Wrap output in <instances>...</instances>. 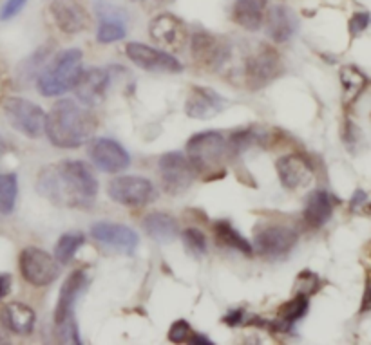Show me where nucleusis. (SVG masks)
Segmentation results:
<instances>
[{
	"label": "nucleus",
	"instance_id": "nucleus-1",
	"mask_svg": "<svg viewBox=\"0 0 371 345\" xmlns=\"http://www.w3.org/2000/svg\"><path fill=\"white\" fill-rule=\"evenodd\" d=\"M37 190L53 205L85 208L93 205L98 194V181L84 161L66 159L60 163L47 165L38 174Z\"/></svg>",
	"mask_w": 371,
	"mask_h": 345
},
{
	"label": "nucleus",
	"instance_id": "nucleus-2",
	"mask_svg": "<svg viewBox=\"0 0 371 345\" xmlns=\"http://www.w3.org/2000/svg\"><path fill=\"white\" fill-rule=\"evenodd\" d=\"M96 116L73 100H60L47 114L46 134L58 149H78L96 132Z\"/></svg>",
	"mask_w": 371,
	"mask_h": 345
},
{
	"label": "nucleus",
	"instance_id": "nucleus-3",
	"mask_svg": "<svg viewBox=\"0 0 371 345\" xmlns=\"http://www.w3.org/2000/svg\"><path fill=\"white\" fill-rule=\"evenodd\" d=\"M82 55L80 49H66L51 58L49 66L44 67L37 76L38 93L46 98H55L67 91L75 89L76 82L80 78L82 71Z\"/></svg>",
	"mask_w": 371,
	"mask_h": 345
},
{
	"label": "nucleus",
	"instance_id": "nucleus-4",
	"mask_svg": "<svg viewBox=\"0 0 371 345\" xmlns=\"http://www.w3.org/2000/svg\"><path fill=\"white\" fill-rule=\"evenodd\" d=\"M89 284V277L85 270L73 271L64 282L58 297L57 309H55V329L60 342L66 344H82L78 324H76L75 304L80 299L85 288Z\"/></svg>",
	"mask_w": 371,
	"mask_h": 345
},
{
	"label": "nucleus",
	"instance_id": "nucleus-5",
	"mask_svg": "<svg viewBox=\"0 0 371 345\" xmlns=\"http://www.w3.org/2000/svg\"><path fill=\"white\" fill-rule=\"evenodd\" d=\"M226 156V140L219 132L207 131L194 134L187 143V158L196 174L214 176L223 167Z\"/></svg>",
	"mask_w": 371,
	"mask_h": 345
},
{
	"label": "nucleus",
	"instance_id": "nucleus-6",
	"mask_svg": "<svg viewBox=\"0 0 371 345\" xmlns=\"http://www.w3.org/2000/svg\"><path fill=\"white\" fill-rule=\"evenodd\" d=\"M4 112L15 131L26 138L37 140L46 134L47 114L37 103L24 98H8L4 102Z\"/></svg>",
	"mask_w": 371,
	"mask_h": 345
},
{
	"label": "nucleus",
	"instance_id": "nucleus-7",
	"mask_svg": "<svg viewBox=\"0 0 371 345\" xmlns=\"http://www.w3.org/2000/svg\"><path fill=\"white\" fill-rule=\"evenodd\" d=\"M19 266L24 280H28L29 284L37 286V288L49 286L60 275V262L47 252L35 246L26 248L20 253Z\"/></svg>",
	"mask_w": 371,
	"mask_h": 345
},
{
	"label": "nucleus",
	"instance_id": "nucleus-8",
	"mask_svg": "<svg viewBox=\"0 0 371 345\" xmlns=\"http://www.w3.org/2000/svg\"><path fill=\"white\" fill-rule=\"evenodd\" d=\"M109 197L116 201L118 205L131 206H145L156 199V188L149 179L138 178V176H120L109 181Z\"/></svg>",
	"mask_w": 371,
	"mask_h": 345
},
{
	"label": "nucleus",
	"instance_id": "nucleus-9",
	"mask_svg": "<svg viewBox=\"0 0 371 345\" xmlns=\"http://www.w3.org/2000/svg\"><path fill=\"white\" fill-rule=\"evenodd\" d=\"M160 176L163 188L167 194L179 196L185 194L188 188L192 187L194 179H196V170L190 165L187 156L181 152H169L160 158Z\"/></svg>",
	"mask_w": 371,
	"mask_h": 345
},
{
	"label": "nucleus",
	"instance_id": "nucleus-10",
	"mask_svg": "<svg viewBox=\"0 0 371 345\" xmlns=\"http://www.w3.org/2000/svg\"><path fill=\"white\" fill-rule=\"evenodd\" d=\"M282 73L281 56L272 47H259L244 64V75L250 89H261Z\"/></svg>",
	"mask_w": 371,
	"mask_h": 345
},
{
	"label": "nucleus",
	"instance_id": "nucleus-11",
	"mask_svg": "<svg viewBox=\"0 0 371 345\" xmlns=\"http://www.w3.org/2000/svg\"><path fill=\"white\" fill-rule=\"evenodd\" d=\"M125 55L134 66L149 71V73H170V75H174V73H181V69H183L181 62L176 60L170 53L145 46V44H127Z\"/></svg>",
	"mask_w": 371,
	"mask_h": 345
},
{
	"label": "nucleus",
	"instance_id": "nucleus-12",
	"mask_svg": "<svg viewBox=\"0 0 371 345\" xmlns=\"http://www.w3.org/2000/svg\"><path fill=\"white\" fill-rule=\"evenodd\" d=\"M91 235L104 246L111 248L118 253H123V255H132L140 243V237L134 230L125 224L107 223V221L94 223L91 226Z\"/></svg>",
	"mask_w": 371,
	"mask_h": 345
},
{
	"label": "nucleus",
	"instance_id": "nucleus-13",
	"mask_svg": "<svg viewBox=\"0 0 371 345\" xmlns=\"http://www.w3.org/2000/svg\"><path fill=\"white\" fill-rule=\"evenodd\" d=\"M297 244V234L288 226L270 224L255 232L254 250L263 257H282Z\"/></svg>",
	"mask_w": 371,
	"mask_h": 345
},
{
	"label": "nucleus",
	"instance_id": "nucleus-14",
	"mask_svg": "<svg viewBox=\"0 0 371 345\" xmlns=\"http://www.w3.org/2000/svg\"><path fill=\"white\" fill-rule=\"evenodd\" d=\"M190 51L196 64L208 69H219L230 56V46L216 35L197 31L190 42Z\"/></svg>",
	"mask_w": 371,
	"mask_h": 345
},
{
	"label": "nucleus",
	"instance_id": "nucleus-15",
	"mask_svg": "<svg viewBox=\"0 0 371 345\" xmlns=\"http://www.w3.org/2000/svg\"><path fill=\"white\" fill-rule=\"evenodd\" d=\"M89 158L94 167L107 174L123 172L131 163L127 150L118 141L109 140V138H98L91 143Z\"/></svg>",
	"mask_w": 371,
	"mask_h": 345
},
{
	"label": "nucleus",
	"instance_id": "nucleus-16",
	"mask_svg": "<svg viewBox=\"0 0 371 345\" xmlns=\"http://www.w3.org/2000/svg\"><path fill=\"white\" fill-rule=\"evenodd\" d=\"M51 15L60 31L67 35L82 33L91 26L89 13L80 0H53Z\"/></svg>",
	"mask_w": 371,
	"mask_h": 345
},
{
	"label": "nucleus",
	"instance_id": "nucleus-17",
	"mask_svg": "<svg viewBox=\"0 0 371 345\" xmlns=\"http://www.w3.org/2000/svg\"><path fill=\"white\" fill-rule=\"evenodd\" d=\"M226 105L228 102L221 94L207 87H194L185 102V112L188 118H194V120H210L225 111Z\"/></svg>",
	"mask_w": 371,
	"mask_h": 345
},
{
	"label": "nucleus",
	"instance_id": "nucleus-18",
	"mask_svg": "<svg viewBox=\"0 0 371 345\" xmlns=\"http://www.w3.org/2000/svg\"><path fill=\"white\" fill-rule=\"evenodd\" d=\"M275 170H278L279 181L287 190H297V188L306 187L314 178L311 165L299 154L282 156L275 163Z\"/></svg>",
	"mask_w": 371,
	"mask_h": 345
},
{
	"label": "nucleus",
	"instance_id": "nucleus-19",
	"mask_svg": "<svg viewBox=\"0 0 371 345\" xmlns=\"http://www.w3.org/2000/svg\"><path fill=\"white\" fill-rule=\"evenodd\" d=\"M109 82H111V76L105 69L93 67V69L82 71L80 78L75 85L76 98L80 100L84 105H89V107L98 105L104 100Z\"/></svg>",
	"mask_w": 371,
	"mask_h": 345
},
{
	"label": "nucleus",
	"instance_id": "nucleus-20",
	"mask_svg": "<svg viewBox=\"0 0 371 345\" xmlns=\"http://www.w3.org/2000/svg\"><path fill=\"white\" fill-rule=\"evenodd\" d=\"M149 33L154 42L161 46L179 47L187 38V28L185 24L174 17V15H158L149 26Z\"/></svg>",
	"mask_w": 371,
	"mask_h": 345
},
{
	"label": "nucleus",
	"instance_id": "nucleus-21",
	"mask_svg": "<svg viewBox=\"0 0 371 345\" xmlns=\"http://www.w3.org/2000/svg\"><path fill=\"white\" fill-rule=\"evenodd\" d=\"M296 17L284 6H272L266 17V35L275 44L290 40L296 33Z\"/></svg>",
	"mask_w": 371,
	"mask_h": 345
},
{
	"label": "nucleus",
	"instance_id": "nucleus-22",
	"mask_svg": "<svg viewBox=\"0 0 371 345\" xmlns=\"http://www.w3.org/2000/svg\"><path fill=\"white\" fill-rule=\"evenodd\" d=\"M0 318H2V324L15 335L28 336L35 329V311L26 304H8L0 313Z\"/></svg>",
	"mask_w": 371,
	"mask_h": 345
},
{
	"label": "nucleus",
	"instance_id": "nucleus-23",
	"mask_svg": "<svg viewBox=\"0 0 371 345\" xmlns=\"http://www.w3.org/2000/svg\"><path fill=\"white\" fill-rule=\"evenodd\" d=\"M145 234L158 243H172L179 235V224L172 215L165 212H152L143 219Z\"/></svg>",
	"mask_w": 371,
	"mask_h": 345
},
{
	"label": "nucleus",
	"instance_id": "nucleus-24",
	"mask_svg": "<svg viewBox=\"0 0 371 345\" xmlns=\"http://www.w3.org/2000/svg\"><path fill=\"white\" fill-rule=\"evenodd\" d=\"M334 214V201L332 196L325 190H315L306 203L305 219L311 228H320L325 226Z\"/></svg>",
	"mask_w": 371,
	"mask_h": 345
},
{
	"label": "nucleus",
	"instance_id": "nucleus-25",
	"mask_svg": "<svg viewBox=\"0 0 371 345\" xmlns=\"http://www.w3.org/2000/svg\"><path fill=\"white\" fill-rule=\"evenodd\" d=\"M266 0H234L232 17L241 28L257 31L263 24V10Z\"/></svg>",
	"mask_w": 371,
	"mask_h": 345
},
{
	"label": "nucleus",
	"instance_id": "nucleus-26",
	"mask_svg": "<svg viewBox=\"0 0 371 345\" xmlns=\"http://www.w3.org/2000/svg\"><path fill=\"white\" fill-rule=\"evenodd\" d=\"M214 230H216L217 241H219L223 246L237 250L239 253H244V255L248 257L254 255V248H252V244H250L230 223H226V221H217V223L214 224Z\"/></svg>",
	"mask_w": 371,
	"mask_h": 345
},
{
	"label": "nucleus",
	"instance_id": "nucleus-27",
	"mask_svg": "<svg viewBox=\"0 0 371 345\" xmlns=\"http://www.w3.org/2000/svg\"><path fill=\"white\" fill-rule=\"evenodd\" d=\"M19 196V179L15 174H0V214H13Z\"/></svg>",
	"mask_w": 371,
	"mask_h": 345
},
{
	"label": "nucleus",
	"instance_id": "nucleus-28",
	"mask_svg": "<svg viewBox=\"0 0 371 345\" xmlns=\"http://www.w3.org/2000/svg\"><path fill=\"white\" fill-rule=\"evenodd\" d=\"M84 243L85 237L82 234H64L55 246V259L60 264H69Z\"/></svg>",
	"mask_w": 371,
	"mask_h": 345
},
{
	"label": "nucleus",
	"instance_id": "nucleus-29",
	"mask_svg": "<svg viewBox=\"0 0 371 345\" xmlns=\"http://www.w3.org/2000/svg\"><path fill=\"white\" fill-rule=\"evenodd\" d=\"M255 143H264V136L261 132H254V131H239L234 132V134L228 138L226 141V154H241L243 150L254 147Z\"/></svg>",
	"mask_w": 371,
	"mask_h": 345
},
{
	"label": "nucleus",
	"instance_id": "nucleus-30",
	"mask_svg": "<svg viewBox=\"0 0 371 345\" xmlns=\"http://www.w3.org/2000/svg\"><path fill=\"white\" fill-rule=\"evenodd\" d=\"M341 82H343L344 87V100L348 103L357 98L359 93H361V91L364 89V85H366V78H364L361 71L350 66L343 67V71H341Z\"/></svg>",
	"mask_w": 371,
	"mask_h": 345
},
{
	"label": "nucleus",
	"instance_id": "nucleus-31",
	"mask_svg": "<svg viewBox=\"0 0 371 345\" xmlns=\"http://www.w3.org/2000/svg\"><path fill=\"white\" fill-rule=\"evenodd\" d=\"M306 311H308V297L305 293L297 295L290 302L282 304V308L279 309V322L290 326V324L301 320Z\"/></svg>",
	"mask_w": 371,
	"mask_h": 345
},
{
	"label": "nucleus",
	"instance_id": "nucleus-32",
	"mask_svg": "<svg viewBox=\"0 0 371 345\" xmlns=\"http://www.w3.org/2000/svg\"><path fill=\"white\" fill-rule=\"evenodd\" d=\"M94 11H96V17H98L100 22L127 24V13L122 8L107 2V0H96L94 2Z\"/></svg>",
	"mask_w": 371,
	"mask_h": 345
},
{
	"label": "nucleus",
	"instance_id": "nucleus-33",
	"mask_svg": "<svg viewBox=\"0 0 371 345\" xmlns=\"http://www.w3.org/2000/svg\"><path fill=\"white\" fill-rule=\"evenodd\" d=\"M127 35L125 24L120 22H100V28L96 31V40L100 44H113L118 40H123Z\"/></svg>",
	"mask_w": 371,
	"mask_h": 345
},
{
	"label": "nucleus",
	"instance_id": "nucleus-34",
	"mask_svg": "<svg viewBox=\"0 0 371 345\" xmlns=\"http://www.w3.org/2000/svg\"><path fill=\"white\" fill-rule=\"evenodd\" d=\"M181 237H183L185 248L196 257H201L207 253V239H205L201 230L187 228L183 234H181Z\"/></svg>",
	"mask_w": 371,
	"mask_h": 345
},
{
	"label": "nucleus",
	"instance_id": "nucleus-35",
	"mask_svg": "<svg viewBox=\"0 0 371 345\" xmlns=\"http://www.w3.org/2000/svg\"><path fill=\"white\" fill-rule=\"evenodd\" d=\"M188 336H190V326H188L187 320H176L172 326H170L169 331V340L174 342V344H181V342H187Z\"/></svg>",
	"mask_w": 371,
	"mask_h": 345
},
{
	"label": "nucleus",
	"instance_id": "nucleus-36",
	"mask_svg": "<svg viewBox=\"0 0 371 345\" xmlns=\"http://www.w3.org/2000/svg\"><path fill=\"white\" fill-rule=\"evenodd\" d=\"M370 22H371L370 13H355L352 17V20H350V33H352L353 37L362 33V31L370 26Z\"/></svg>",
	"mask_w": 371,
	"mask_h": 345
},
{
	"label": "nucleus",
	"instance_id": "nucleus-37",
	"mask_svg": "<svg viewBox=\"0 0 371 345\" xmlns=\"http://www.w3.org/2000/svg\"><path fill=\"white\" fill-rule=\"evenodd\" d=\"M26 2H28V0H8V2L2 6V11H0V20L13 19L15 15H19L20 11H22Z\"/></svg>",
	"mask_w": 371,
	"mask_h": 345
},
{
	"label": "nucleus",
	"instance_id": "nucleus-38",
	"mask_svg": "<svg viewBox=\"0 0 371 345\" xmlns=\"http://www.w3.org/2000/svg\"><path fill=\"white\" fill-rule=\"evenodd\" d=\"M11 286H13V279L10 273H0V300L10 295Z\"/></svg>",
	"mask_w": 371,
	"mask_h": 345
},
{
	"label": "nucleus",
	"instance_id": "nucleus-39",
	"mask_svg": "<svg viewBox=\"0 0 371 345\" xmlns=\"http://www.w3.org/2000/svg\"><path fill=\"white\" fill-rule=\"evenodd\" d=\"M243 317H244L243 309H235V311L228 313V315L223 318V322L228 324V326H237V324H243Z\"/></svg>",
	"mask_w": 371,
	"mask_h": 345
},
{
	"label": "nucleus",
	"instance_id": "nucleus-40",
	"mask_svg": "<svg viewBox=\"0 0 371 345\" xmlns=\"http://www.w3.org/2000/svg\"><path fill=\"white\" fill-rule=\"evenodd\" d=\"M364 203H366V192L357 190L355 194H353L352 203H350V205H352V210H355V208H359V206L364 205Z\"/></svg>",
	"mask_w": 371,
	"mask_h": 345
},
{
	"label": "nucleus",
	"instance_id": "nucleus-41",
	"mask_svg": "<svg viewBox=\"0 0 371 345\" xmlns=\"http://www.w3.org/2000/svg\"><path fill=\"white\" fill-rule=\"evenodd\" d=\"M371 309V284L366 286V290H364V297H362V306L361 311H370Z\"/></svg>",
	"mask_w": 371,
	"mask_h": 345
},
{
	"label": "nucleus",
	"instance_id": "nucleus-42",
	"mask_svg": "<svg viewBox=\"0 0 371 345\" xmlns=\"http://www.w3.org/2000/svg\"><path fill=\"white\" fill-rule=\"evenodd\" d=\"M188 342L190 344H201V345H212V342L208 340L205 335H192L190 338H188Z\"/></svg>",
	"mask_w": 371,
	"mask_h": 345
},
{
	"label": "nucleus",
	"instance_id": "nucleus-43",
	"mask_svg": "<svg viewBox=\"0 0 371 345\" xmlns=\"http://www.w3.org/2000/svg\"><path fill=\"white\" fill-rule=\"evenodd\" d=\"M0 152H2V141H0Z\"/></svg>",
	"mask_w": 371,
	"mask_h": 345
}]
</instances>
